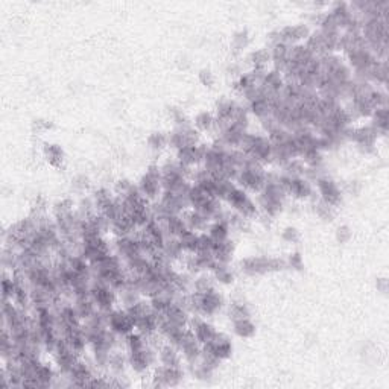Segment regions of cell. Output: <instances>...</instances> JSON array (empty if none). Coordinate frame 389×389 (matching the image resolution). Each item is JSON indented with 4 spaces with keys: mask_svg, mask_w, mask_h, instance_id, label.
<instances>
[{
    "mask_svg": "<svg viewBox=\"0 0 389 389\" xmlns=\"http://www.w3.org/2000/svg\"><path fill=\"white\" fill-rule=\"evenodd\" d=\"M216 117L210 114L207 111L199 112L195 119V130H198L199 132H207V131H213V127H215Z\"/></svg>",
    "mask_w": 389,
    "mask_h": 389,
    "instance_id": "1",
    "label": "cell"
},
{
    "mask_svg": "<svg viewBox=\"0 0 389 389\" xmlns=\"http://www.w3.org/2000/svg\"><path fill=\"white\" fill-rule=\"evenodd\" d=\"M234 332L241 337H251L256 333V325L249 318L239 319V321H234Z\"/></svg>",
    "mask_w": 389,
    "mask_h": 389,
    "instance_id": "2",
    "label": "cell"
},
{
    "mask_svg": "<svg viewBox=\"0 0 389 389\" xmlns=\"http://www.w3.org/2000/svg\"><path fill=\"white\" fill-rule=\"evenodd\" d=\"M44 155L47 161L52 166H61L62 160H64V154H62V149L58 145H46L44 148Z\"/></svg>",
    "mask_w": 389,
    "mask_h": 389,
    "instance_id": "3",
    "label": "cell"
},
{
    "mask_svg": "<svg viewBox=\"0 0 389 389\" xmlns=\"http://www.w3.org/2000/svg\"><path fill=\"white\" fill-rule=\"evenodd\" d=\"M149 146L152 148L154 150H161L165 149L166 146H169V135L163 134V132H154L152 135L149 137Z\"/></svg>",
    "mask_w": 389,
    "mask_h": 389,
    "instance_id": "4",
    "label": "cell"
},
{
    "mask_svg": "<svg viewBox=\"0 0 389 389\" xmlns=\"http://www.w3.org/2000/svg\"><path fill=\"white\" fill-rule=\"evenodd\" d=\"M201 81H203V84H204V85H207V87H211V84L215 82V78H213L211 72H208V70H204V72H201Z\"/></svg>",
    "mask_w": 389,
    "mask_h": 389,
    "instance_id": "5",
    "label": "cell"
},
{
    "mask_svg": "<svg viewBox=\"0 0 389 389\" xmlns=\"http://www.w3.org/2000/svg\"><path fill=\"white\" fill-rule=\"evenodd\" d=\"M350 236H351V233H350V230L347 227L337 228V239H339L341 242H347L350 239Z\"/></svg>",
    "mask_w": 389,
    "mask_h": 389,
    "instance_id": "6",
    "label": "cell"
},
{
    "mask_svg": "<svg viewBox=\"0 0 389 389\" xmlns=\"http://www.w3.org/2000/svg\"><path fill=\"white\" fill-rule=\"evenodd\" d=\"M294 236H298L296 230H294V228H287V230L284 231V234H283L284 239L291 241V242H294V241H295V237H294Z\"/></svg>",
    "mask_w": 389,
    "mask_h": 389,
    "instance_id": "7",
    "label": "cell"
}]
</instances>
